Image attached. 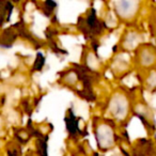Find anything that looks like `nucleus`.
I'll return each instance as SVG.
<instances>
[{
	"label": "nucleus",
	"mask_w": 156,
	"mask_h": 156,
	"mask_svg": "<svg viewBox=\"0 0 156 156\" xmlns=\"http://www.w3.org/2000/svg\"><path fill=\"white\" fill-rule=\"evenodd\" d=\"M139 74L144 89L149 92H156V67Z\"/></svg>",
	"instance_id": "11"
},
{
	"label": "nucleus",
	"mask_w": 156,
	"mask_h": 156,
	"mask_svg": "<svg viewBox=\"0 0 156 156\" xmlns=\"http://www.w3.org/2000/svg\"><path fill=\"white\" fill-rule=\"evenodd\" d=\"M143 43H144L143 33L139 29L130 26L122 33L120 37V41L118 43L119 47L118 52H125V54L135 52Z\"/></svg>",
	"instance_id": "6"
},
{
	"label": "nucleus",
	"mask_w": 156,
	"mask_h": 156,
	"mask_svg": "<svg viewBox=\"0 0 156 156\" xmlns=\"http://www.w3.org/2000/svg\"><path fill=\"white\" fill-rule=\"evenodd\" d=\"M77 27L83 33L85 37L92 41H96L107 29L105 22L98 18L96 11L93 8H90L83 13V15L79 17Z\"/></svg>",
	"instance_id": "3"
},
{
	"label": "nucleus",
	"mask_w": 156,
	"mask_h": 156,
	"mask_svg": "<svg viewBox=\"0 0 156 156\" xmlns=\"http://www.w3.org/2000/svg\"><path fill=\"white\" fill-rule=\"evenodd\" d=\"M134 67V59H129V54L115 52L110 62V71L115 77H124Z\"/></svg>",
	"instance_id": "7"
},
{
	"label": "nucleus",
	"mask_w": 156,
	"mask_h": 156,
	"mask_svg": "<svg viewBox=\"0 0 156 156\" xmlns=\"http://www.w3.org/2000/svg\"><path fill=\"white\" fill-rule=\"evenodd\" d=\"M134 67L138 69L139 73L149 71L156 67V47L151 43H143L135 51Z\"/></svg>",
	"instance_id": "5"
},
{
	"label": "nucleus",
	"mask_w": 156,
	"mask_h": 156,
	"mask_svg": "<svg viewBox=\"0 0 156 156\" xmlns=\"http://www.w3.org/2000/svg\"><path fill=\"white\" fill-rule=\"evenodd\" d=\"M83 67H85L87 71L91 73L98 74L102 71L103 62L98 58L96 50L92 47H86L83 51Z\"/></svg>",
	"instance_id": "9"
},
{
	"label": "nucleus",
	"mask_w": 156,
	"mask_h": 156,
	"mask_svg": "<svg viewBox=\"0 0 156 156\" xmlns=\"http://www.w3.org/2000/svg\"><path fill=\"white\" fill-rule=\"evenodd\" d=\"M112 156H127L126 154H123V153H115V154H113Z\"/></svg>",
	"instance_id": "12"
},
{
	"label": "nucleus",
	"mask_w": 156,
	"mask_h": 156,
	"mask_svg": "<svg viewBox=\"0 0 156 156\" xmlns=\"http://www.w3.org/2000/svg\"><path fill=\"white\" fill-rule=\"evenodd\" d=\"M134 101L130 98L127 91L118 88L111 92L106 103L107 119L111 120L115 124L123 125L129 121L130 115L133 112Z\"/></svg>",
	"instance_id": "1"
},
{
	"label": "nucleus",
	"mask_w": 156,
	"mask_h": 156,
	"mask_svg": "<svg viewBox=\"0 0 156 156\" xmlns=\"http://www.w3.org/2000/svg\"><path fill=\"white\" fill-rule=\"evenodd\" d=\"M115 124L107 118H94L93 134L101 152H108L117 147L118 136Z\"/></svg>",
	"instance_id": "2"
},
{
	"label": "nucleus",
	"mask_w": 156,
	"mask_h": 156,
	"mask_svg": "<svg viewBox=\"0 0 156 156\" xmlns=\"http://www.w3.org/2000/svg\"><path fill=\"white\" fill-rule=\"evenodd\" d=\"M133 112L143 122L144 126L149 130L154 132L155 130V121H154V115L150 106L143 100L134 101L133 106Z\"/></svg>",
	"instance_id": "8"
},
{
	"label": "nucleus",
	"mask_w": 156,
	"mask_h": 156,
	"mask_svg": "<svg viewBox=\"0 0 156 156\" xmlns=\"http://www.w3.org/2000/svg\"><path fill=\"white\" fill-rule=\"evenodd\" d=\"M130 156H156V144L145 139L136 141L132 147Z\"/></svg>",
	"instance_id": "10"
},
{
	"label": "nucleus",
	"mask_w": 156,
	"mask_h": 156,
	"mask_svg": "<svg viewBox=\"0 0 156 156\" xmlns=\"http://www.w3.org/2000/svg\"><path fill=\"white\" fill-rule=\"evenodd\" d=\"M142 2L137 0H118L111 2L113 13L118 20L123 24L132 25L138 18L142 9Z\"/></svg>",
	"instance_id": "4"
}]
</instances>
